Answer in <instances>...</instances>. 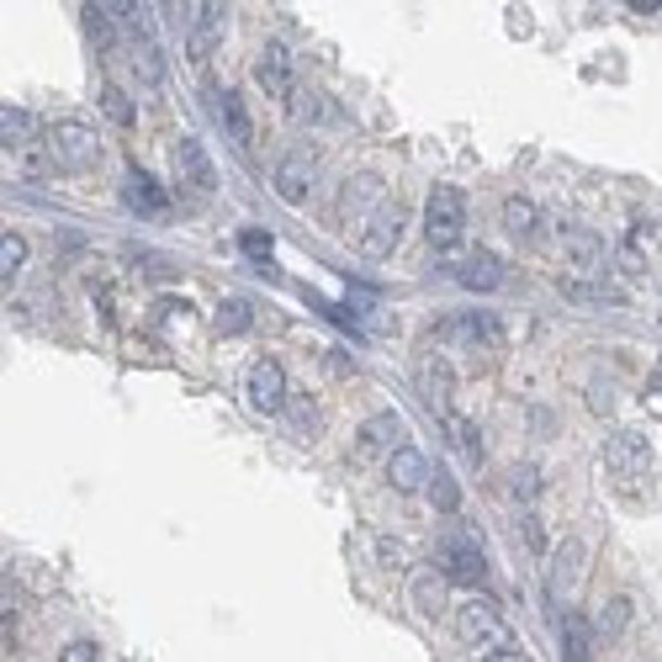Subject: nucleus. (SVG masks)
<instances>
[{
  "label": "nucleus",
  "mask_w": 662,
  "mask_h": 662,
  "mask_svg": "<svg viewBox=\"0 0 662 662\" xmlns=\"http://www.w3.org/2000/svg\"><path fill=\"white\" fill-rule=\"evenodd\" d=\"M239 245H245L249 254H260V260H265V254H271V234H260V228H245V234H239Z\"/></svg>",
  "instance_id": "nucleus-38"
},
{
  "label": "nucleus",
  "mask_w": 662,
  "mask_h": 662,
  "mask_svg": "<svg viewBox=\"0 0 662 662\" xmlns=\"http://www.w3.org/2000/svg\"><path fill=\"white\" fill-rule=\"evenodd\" d=\"M520 530H525V540H530V551H546V536H540V520H536V509H520Z\"/></svg>",
  "instance_id": "nucleus-36"
},
{
  "label": "nucleus",
  "mask_w": 662,
  "mask_h": 662,
  "mask_svg": "<svg viewBox=\"0 0 662 662\" xmlns=\"http://www.w3.org/2000/svg\"><path fill=\"white\" fill-rule=\"evenodd\" d=\"M287 419H291V429H297L302 440L318 435V403H313V398H287Z\"/></svg>",
  "instance_id": "nucleus-29"
},
{
  "label": "nucleus",
  "mask_w": 662,
  "mask_h": 662,
  "mask_svg": "<svg viewBox=\"0 0 662 662\" xmlns=\"http://www.w3.org/2000/svg\"><path fill=\"white\" fill-rule=\"evenodd\" d=\"M376 562H382V567H403V562H409V546L392 540V536H382L376 540Z\"/></svg>",
  "instance_id": "nucleus-35"
},
{
  "label": "nucleus",
  "mask_w": 662,
  "mask_h": 662,
  "mask_svg": "<svg viewBox=\"0 0 662 662\" xmlns=\"http://www.w3.org/2000/svg\"><path fill=\"white\" fill-rule=\"evenodd\" d=\"M461 234H466V197L455 186H435L424 208V239L435 249H455Z\"/></svg>",
  "instance_id": "nucleus-1"
},
{
  "label": "nucleus",
  "mask_w": 662,
  "mask_h": 662,
  "mask_svg": "<svg viewBox=\"0 0 662 662\" xmlns=\"http://www.w3.org/2000/svg\"><path fill=\"white\" fill-rule=\"evenodd\" d=\"M101 652H96V641H70L64 652H59V662H96Z\"/></svg>",
  "instance_id": "nucleus-37"
},
{
  "label": "nucleus",
  "mask_w": 662,
  "mask_h": 662,
  "mask_svg": "<svg viewBox=\"0 0 662 662\" xmlns=\"http://www.w3.org/2000/svg\"><path fill=\"white\" fill-rule=\"evenodd\" d=\"M440 339H455V345H498L503 339V324L494 313H455L440 324Z\"/></svg>",
  "instance_id": "nucleus-12"
},
{
  "label": "nucleus",
  "mask_w": 662,
  "mask_h": 662,
  "mask_svg": "<svg viewBox=\"0 0 662 662\" xmlns=\"http://www.w3.org/2000/svg\"><path fill=\"white\" fill-rule=\"evenodd\" d=\"M382 202H387V191H382V175L361 170V175H350V180H345V191H339V217L366 228V217H372Z\"/></svg>",
  "instance_id": "nucleus-7"
},
{
  "label": "nucleus",
  "mask_w": 662,
  "mask_h": 662,
  "mask_svg": "<svg viewBox=\"0 0 662 662\" xmlns=\"http://www.w3.org/2000/svg\"><path fill=\"white\" fill-rule=\"evenodd\" d=\"M562 254L573 260V271H583V276L604 271V239L594 228H562Z\"/></svg>",
  "instance_id": "nucleus-15"
},
{
  "label": "nucleus",
  "mask_w": 662,
  "mask_h": 662,
  "mask_svg": "<svg viewBox=\"0 0 662 662\" xmlns=\"http://www.w3.org/2000/svg\"><path fill=\"white\" fill-rule=\"evenodd\" d=\"M313 175H318V149H308V143H297L282 154V165H276V197L282 202H308V191H313Z\"/></svg>",
  "instance_id": "nucleus-5"
},
{
  "label": "nucleus",
  "mask_w": 662,
  "mask_h": 662,
  "mask_svg": "<svg viewBox=\"0 0 662 662\" xmlns=\"http://www.w3.org/2000/svg\"><path fill=\"white\" fill-rule=\"evenodd\" d=\"M217 33H223V5H202L191 11V33H186V53L202 64L212 48H217Z\"/></svg>",
  "instance_id": "nucleus-17"
},
{
  "label": "nucleus",
  "mask_w": 662,
  "mask_h": 662,
  "mask_svg": "<svg viewBox=\"0 0 662 662\" xmlns=\"http://www.w3.org/2000/svg\"><path fill=\"white\" fill-rule=\"evenodd\" d=\"M429 461H424V451H414V446H398V451L387 455V483L398 488V494H424L429 488Z\"/></svg>",
  "instance_id": "nucleus-10"
},
{
  "label": "nucleus",
  "mask_w": 662,
  "mask_h": 662,
  "mask_svg": "<svg viewBox=\"0 0 662 662\" xmlns=\"http://www.w3.org/2000/svg\"><path fill=\"white\" fill-rule=\"evenodd\" d=\"M446 424H451V440H455V446L472 455V461H483V440H477V429H472L466 419H455V414H446Z\"/></svg>",
  "instance_id": "nucleus-34"
},
{
  "label": "nucleus",
  "mask_w": 662,
  "mask_h": 662,
  "mask_svg": "<svg viewBox=\"0 0 662 662\" xmlns=\"http://www.w3.org/2000/svg\"><path fill=\"white\" fill-rule=\"evenodd\" d=\"M22 265H27V239H22V234H5V239H0V276L11 282Z\"/></svg>",
  "instance_id": "nucleus-33"
},
{
  "label": "nucleus",
  "mask_w": 662,
  "mask_h": 662,
  "mask_svg": "<svg viewBox=\"0 0 662 662\" xmlns=\"http://www.w3.org/2000/svg\"><path fill=\"white\" fill-rule=\"evenodd\" d=\"M254 80H260V90H265V96H276V101H291L297 80H291V53H287V42H265V48H260V59H254Z\"/></svg>",
  "instance_id": "nucleus-8"
},
{
  "label": "nucleus",
  "mask_w": 662,
  "mask_h": 662,
  "mask_svg": "<svg viewBox=\"0 0 662 662\" xmlns=\"http://www.w3.org/2000/svg\"><path fill=\"white\" fill-rule=\"evenodd\" d=\"M245 398H249V409L254 414H287V372H282V361H254L245 376Z\"/></svg>",
  "instance_id": "nucleus-4"
},
{
  "label": "nucleus",
  "mask_w": 662,
  "mask_h": 662,
  "mask_svg": "<svg viewBox=\"0 0 662 662\" xmlns=\"http://www.w3.org/2000/svg\"><path fill=\"white\" fill-rule=\"evenodd\" d=\"M455 636L466 641V647H503V636H509V625L498 615L494 599H466L461 610H455Z\"/></svg>",
  "instance_id": "nucleus-3"
},
{
  "label": "nucleus",
  "mask_w": 662,
  "mask_h": 662,
  "mask_svg": "<svg viewBox=\"0 0 662 662\" xmlns=\"http://www.w3.org/2000/svg\"><path fill=\"white\" fill-rule=\"evenodd\" d=\"M80 22H85V33H90V42H96V53H112V48H117V27H112V11H101V5H85Z\"/></svg>",
  "instance_id": "nucleus-25"
},
{
  "label": "nucleus",
  "mask_w": 662,
  "mask_h": 662,
  "mask_svg": "<svg viewBox=\"0 0 662 662\" xmlns=\"http://www.w3.org/2000/svg\"><path fill=\"white\" fill-rule=\"evenodd\" d=\"M419 392L429 398V409L451 414V366H446L440 355H424V366H419Z\"/></svg>",
  "instance_id": "nucleus-19"
},
{
  "label": "nucleus",
  "mask_w": 662,
  "mask_h": 662,
  "mask_svg": "<svg viewBox=\"0 0 662 662\" xmlns=\"http://www.w3.org/2000/svg\"><path fill=\"white\" fill-rule=\"evenodd\" d=\"M212 107H217V117H223V127H228V138H234L239 149H249V138H254V127H249L245 101H239L234 90H212Z\"/></svg>",
  "instance_id": "nucleus-22"
},
{
  "label": "nucleus",
  "mask_w": 662,
  "mask_h": 662,
  "mask_svg": "<svg viewBox=\"0 0 662 662\" xmlns=\"http://www.w3.org/2000/svg\"><path fill=\"white\" fill-rule=\"evenodd\" d=\"M446 594H451V578L440 567H419L414 578H409V599H414V610L424 621H440L446 615Z\"/></svg>",
  "instance_id": "nucleus-11"
},
{
  "label": "nucleus",
  "mask_w": 662,
  "mask_h": 662,
  "mask_svg": "<svg viewBox=\"0 0 662 662\" xmlns=\"http://www.w3.org/2000/svg\"><path fill=\"white\" fill-rule=\"evenodd\" d=\"M175 165H180V175H186V180H191L197 191H212V186H217L208 149H202L197 138H180V143H175Z\"/></svg>",
  "instance_id": "nucleus-20"
},
{
  "label": "nucleus",
  "mask_w": 662,
  "mask_h": 662,
  "mask_svg": "<svg viewBox=\"0 0 662 662\" xmlns=\"http://www.w3.org/2000/svg\"><path fill=\"white\" fill-rule=\"evenodd\" d=\"M429 498H435V509H440V514H455L461 494H455V477H451V472H440V466L429 472Z\"/></svg>",
  "instance_id": "nucleus-31"
},
{
  "label": "nucleus",
  "mask_w": 662,
  "mask_h": 662,
  "mask_svg": "<svg viewBox=\"0 0 662 662\" xmlns=\"http://www.w3.org/2000/svg\"><path fill=\"white\" fill-rule=\"evenodd\" d=\"M398 435H403V419L392 414V409H382L361 424V451H398Z\"/></svg>",
  "instance_id": "nucleus-21"
},
{
  "label": "nucleus",
  "mask_w": 662,
  "mask_h": 662,
  "mask_svg": "<svg viewBox=\"0 0 662 662\" xmlns=\"http://www.w3.org/2000/svg\"><path fill=\"white\" fill-rule=\"evenodd\" d=\"M483 662H530V658H525L520 647H494V652H488Z\"/></svg>",
  "instance_id": "nucleus-39"
},
{
  "label": "nucleus",
  "mask_w": 662,
  "mask_h": 662,
  "mask_svg": "<svg viewBox=\"0 0 662 662\" xmlns=\"http://www.w3.org/2000/svg\"><path fill=\"white\" fill-rule=\"evenodd\" d=\"M249 324H254V308L245 297H223L217 302V334H245Z\"/></svg>",
  "instance_id": "nucleus-26"
},
{
  "label": "nucleus",
  "mask_w": 662,
  "mask_h": 662,
  "mask_svg": "<svg viewBox=\"0 0 662 662\" xmlns=\"http://www.w3.org/2000/svg\"><path fill=\"white\" fill-rule=\"evenodd\" d=\"M48 149H53V165H64V170H90L101 160V138L80 117H64V123L48 127Z\"/></svg>",
  "instance_id": "nucleus-2"
},
{
  "label": "nucleus",
  "mask_w": 662,
  "mask_h": 662,
  "mask_svg": "<svg viewBox=\"0 0 662 662\" xmlns=\"http://www.w3.org/2000/svg\"><path fill=\"white\" fill-rule=\"evenodd\" d=\"M583 567H588V546H583L578 536H567L562 546H557V557H551V594H573L583 583Z\"/></svg>",
  "instance_id": "nucleus-13"
},
{
  "label": "nucleus",
  "mask_w": 662,
  "mask_h": 662,
  "mask_svg": "<svg viewBox=\"0 0 662 662\" xmlns=\"http://www.w3.org/2000/svg\"><path fill=\"white\" fill-rule=\"evenodd\" d=\"M647 461H652V451H647V440H641L636 429H621V435H610V440H604V466H610V472H621V477H636Z\"/></svg>",
  "instance_id": "nucleus-14"
},
{
  "label": "nucleus",
  "mask_w": 662,
  "mask_h": 662,
  "mask_svg": "<svg viewBox=\"0 0 662 662\" xmlns=\"http://www.w3.org/2000/svg\"><path fill=\"white\" fill-rule=\"evenodd\" d=\"M101 112H107V117H112L117 127H133V117H138L123 85H107V90H101Z\"/></svg>",
  "instance_id": "nucleus-30"
},
{
  "label": "nucleus",
  "mask_w": 662,
  "mask_h": 662,
  "mask_svg": "<svg viewBox=\"0 0 662 662\" xmlns=\"http://www.w3.org/2000/svg\"><path fill=\"white\" fill-rule=\"evenodd\" d=\"M455 282L466 291H494L498 282H503V265H498V254H488V249H472V254L455 265Z\"/></svg>",
  "instance_id": "nucleus-16"
},
{
  "label": "nucleus",
  "mask_w": 662,
  "mask_h": 662,
  "mask_svg": "<svg viewBox=\"0 0 662 662\" xmlns=\"http://www.w3.org/2000/svg\"><path fill=\"white\" fill-rule=\"evenodd\" d=\"M503 228H509L514 239H536V228H540L536 202H525V197H509V202H503Z\"/></svg>",
  "instance_id": "nucleus-24"
},
{
  "label": "nucleus",
  "mask_w": 662,
  "mask_h": 662,
  "mask_svg": "<svg viewBox=\"0 0 662 662\" xmlns=\"http://www.w3.org/2000/svg\"><path fill=\"white\" fill-rule=\"evenodd\" d=\"M509 494L520 498V503H525V509H530V503H536V494H540V472H536V466H530V461H525V466H514V472H509Z\"/></svg>",
  "instance_id": "nucleus-32"
},
{
  "label": "nucleus",
  "mask_w": 662,
  "mask_h": 662,
  "mask_svg": "<svg viewBox=\"0 0 662 662\" xmlns=\"http://www.w3.org/2000/svg\"><path fill=\"white\" fill-rule=\"evenodd\" d=\"M403 223H409V212L398 208V202H382L366 217V228H361V254L366 260H387L398 249V239H403Z\"/></svg>",
  "instance_id": "nucleus-6"
},
{
  "label": "nucleus",
  "mask_w": 662,
  "mask_h": 662,
  "mask_svg": "<svg viewBox=\"0 0 662 662\" xmlns=\"http://www.w3.org/2000/svg\"><path fill=\"white\" fill-rule=\"evenodd\" d=\"M0 138H5L11 149H22V143L33 138V117H27L22 107H0Z\"/></svg>",
  "instance_id": "nucleus-28"
},
{
  "label": "nucleus",
  "mask_w": 662,
  "mask_h": 662,
  "mask_svg": "<svg viewBox=\"0 0 662 662\" xmlns=\"http://www.w3.org/2000/svg\"><path fill=\"white\" fill-rule=\"evenodd\" d=\"M562 658L567 662H594V625L583 621L578 610L562 615Z\"/></svg>",
  "instance_id": "nucleus-23"
},
{
  "label": "nucleus",
  "mask_w": 662,
  "mask_h": 662,
  "mask_svg": "<svg viewBox=\"0 0 662 662\" xmlns=\"http://www.w3.org/2000/svg\"><path fill=\"white\" fill-rule=\"evenodd\" d=\"M123 197H127V208L138 212V217H165V191L143 175V170H127V180H123Z\"/></svg>",
  "instance_id": "nucleus-18"
},
{
  "label": "nucleus",
  "mask_w": 662,
  "mask_h": 662,
  "mask_svg": "<svg viewBox=\"0 0 662 662\" xmlns=\"http://www.w3.org/2000/svg\"><path fill=\"white\" fill-rule=\"evenodd\" d=\"M440 573L451 583L477 588V583L488 578V562H483V551H477L472 540H446V546H440Z\"/></svg>",
  "instance_id": "nucleus-9"
},
{
  "label": "nucleus",
  "mask_w": 662,
  "mask_h": 662,
  "mask_svg": "<svg viewBox=\"0 0 662 662\" xmlns=\"http://www.w3.org/2000/svg\"><path fill=\"white\" fill-rule=\"evenodd\" d=\"M625 625H630V599H625V594H615V599L604 604V615H599V625H594V636H599V641H615V636H621Z\"/></svg>",
  "instance_id": "nucleus-27"
}]
</instances>
